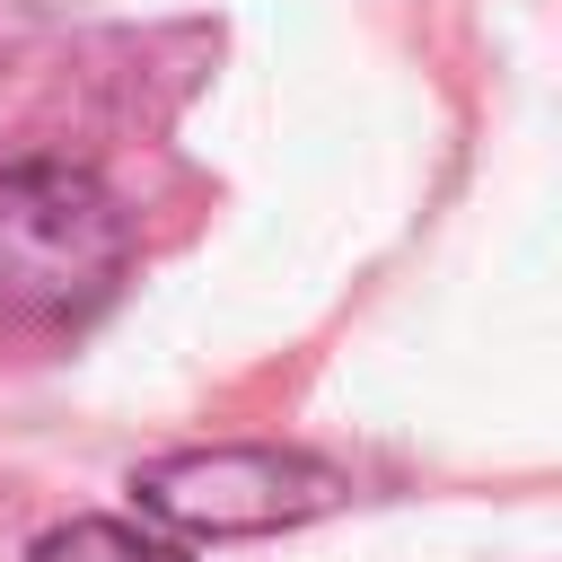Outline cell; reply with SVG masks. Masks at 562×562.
<instances>
[{"label":"cell","mask_w":562,"mask_h":562,"mask_svg":"<svg viewBox=\"0 0 562 562\" xmlns=\"http://www.w3.org/2000/svg\"><path fill=\"white\" fill-rule=\"evenodd\" d=\"M132 272V220L105 176L70 158H26L0 176V316L79 325Z\"/></svg>","instance_id":"6da1fadb"},{"label":"cell","mask_w":562,"mask_h":562,"mask_svg":"<svg viewBox=\"0 0 562 562\" xmlns=\"http://www.w3.org/2000/svg\"><path fill=\"white\" fill-rule=\"evenodd\" d=\"M132 501L140 518H158L167 536H202V544H228V536H281V527H307L325 509L351 501V474L307 457V448H255V439H228V448H176V457H149L132 474Z\"/></svg>","instance_id":"7a4b0ae2"},{"label":"cell","mask_w":562,"mask_h":562,"mask_svg":"<svg viewBox=\"0 0 562 562\" xmlns=\"http://www.w3.org/2000/svg\"><path fill=\"white\" fill-rule=\"evenodd\" d=\"M26 562H193V553L132 518H70V527H44L26 544Z\"/></svg>","instance_id":"3957f363"}]
</instances>
